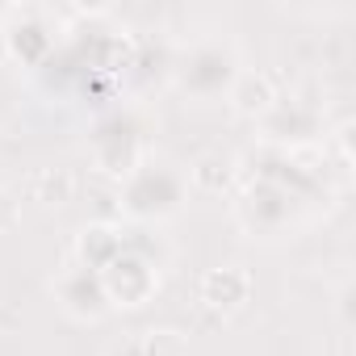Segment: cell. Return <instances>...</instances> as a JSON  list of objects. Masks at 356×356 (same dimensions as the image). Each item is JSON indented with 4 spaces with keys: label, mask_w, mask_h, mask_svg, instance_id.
Returning a JSON list of instances; mask_svg holds the SVG:
<instances>
[{
    "label": "cell",
    "mask_w": 356,
    "mask_h": 356,
    "mask_svg": "<svg viewBox=\"0 0 356 356\" xmlns=\"http://www.w3.org/2000/svg\"><path fill=\"white\" fill-rule=\"evenodd\" d=\"M138 335H143L147 356H189V339H185V331H176V327H147Z\"/></svg>",
    "instance_id": "obj_13"
},
{
    "label": "cell",
    "mask_w": 356,
    "mask_h": 356,
    "mask_svg": "<svg viewBox=\"0 0 356 356\" xmlns=\"http://www.w3.org/2000/svg\"><path fill=\"white\" fill-rule=\"evenodd\" d=\"M22 227V193L0 189V235H9Z\"/></svg>",
    "instance_id": "obj_14"
},
{
    "label": "cell",
    "mask_w": 356,
    "mask_h": 356,
    "mask_svg": "<svg viewBox=\"0 0 356 356\" xmlns=\"http://www.w3.org/2000/svg\"><path fill=\"white\" fill-rule=\"evenodd\" d=\"M159 281H163V256H155L151 239L130 227L126 248L101 268V285H105L109 306H113V310H118V306H122V310L147 306V302L159 293Z\"/></svg>",
    "instance_id": "obj_2"
},
{
    "label": "cell",
    "mask_w": 356,
    "mask_h": 356,
    "mask_svg": "<svg viewBox=\"0 0 356 356\" xmlns=\"http://www.w3.org/2000/svg\"><path fill=\"white\" fill-rule=\"evenodd\" d=\"M126 235H130V227H122V222H92V227H84L76 235V256L72 260H80L84 268L101 273L126 248Z\"/></svg>",
    "instance_id": "obj_9"
},
{
    "label": "cell",
    "mask_w": 356,
    "mask_h": 356,
    "mask_svg": "<svg viewBox=\"0 0 356 356\" xmlns=\"http://www.w3.org/2000/svg\"><path fill=\"white\" fill-rule=\"evenodd\" d=\"M277 84H273V76L268 72H252V67H243L239 76H235V84H231V92H227V101H231V109L239 113V118H264L273 105H277Z\"/></svg>",
    "instance_id": "obj_10"
},
{
    "label": "cell",
    "mask_w": 356,
    "mask_h": 356,
    "mask_svg": "<svg viewBox=\"0 0 356 356\" xmlns=\"http://www.w3.org/2000/svg\"><path fill=\"white\" fill-rule=\"evenodd\" d=\"M239 55L227 38H202L193 42L181 59H172V80L185 97L193 101H218L231 92L235 76H239Z\"/></svg>",
    "instance_id": "obj_3"
},
{
    "label": "cell",
    "mask_w": 356,
    "mask_h": 356,
    "mask_svg": "<svg viewBox=\"0 0 356 356\" xmlns=\"http://www.w3.org/2000/svg\"><path fill=\"white\" fill-rule=\"evenodd\" d=\"M235 159H222V155H202L185 176H189V185H197V189H206V193H222V189H231L235 185Z\"/></svg>",
    "instance_id": "obj_12"
},
{
    "label": "cell",
    "mask_w": 356,
    "mask_h": 356,
    "mask_svg": "<svg viewBox=\"0 0 356 356\" xmlns=\"http://www.w3.org/2000/svg\"><path fill=\"white\" fill-rule=\"evenodd\" d=\"M105 356H147V348H143V335H138V331H130L126 339L109 343V352H105Z\"/></svg>",
    "instance_id": "obj_15"
},
{
    "label": "cell",
    "mask_w": 356,
    "mask_h": 356,
    "mask_svg": "<svg viewBox=\"0 0 356 356\" xmlns=\"http://www.w3.org/2000/svg\"><path fill=\"white\" fill-rule=\"evenodd\" d=\"M55 302L63 306V314H72L76 323H101L113 306L105 298V285H101V273L84 268L80 260H67L59 273H55Z\"/></svg>",
    "instance_id": "obj_5"
},
{
    "label": "cell",
    "mask_w": 356,
    "mask_h": 356,
    "mask_svg": "<svg viewBox=\"0 0 356 356\" xmlns=\"http://www.w3.org/2000/svg\"><path fill=\"white\" fill-rule=\"evenodd\" d=\"M76 193V176L67 168H38L26 181V197L38 206H67Z\"/></svg>",
    "instance_id": "obj_11"
},
{
    "label": "cell",
    "mask_w": 356,
    "mask_h": 356,
    "mask_svg": "<svg viewBox=\"0 0 356 356\" xmlns=\"http://www.w3.org/2000/svg\"><path fill=\"white\" fill-rule=\"evenodd\" d=\"M147 159V126L134 109H109L92 130V163L97 172L126 181Z\"/></svg>",
    "instance_id": "obj_4"
},
{
    "label": "cell",
    "mask_w": 356,
    "mask_h": 356,
    "mask_svg": "<svg viewBox=\"0 0 356 356\" xmlns=\"http://www.w3.org/2000/svg\"><path fill=\"white\" fill-rule=\"evenodd\" d=\"M189 202V176L172 159H143L126 181H118V206L130 222H163Z\"/></svg>",
    "instance_id": "obj_1"
},
{
    "label": "cell",
    "mask_w": 356,
    "mask_h": 356,
    "mask_svg": "<svg viewBox=\"0 0 356 356\" xmlns=\"http://www.w3.org/2000/svg\"><path fill=\"white\" fill-rule=\"evenodd\" d=\"M252 273L239 268V264H218V268H206L197 293L202 302L214 310V314H239L248 302H252Z\"/></svg>",
    "instance_id": "obj_8"
},
{
    "label": "cell",
    "mask_w": 356,
    "mask_h": 356,
    "mask_svg": "<svg viewBox=\"0 0 356 356\" xmlns=\"http://www.w3.org/2000/svg\"><path fill=\"white\" fill-rule=\"evenodd\" d=\"M9 59V51H5V34H0V63H5Z\"/></svg>",
    "instance_id": "obj_16"
},
{
    "label": "cell",
    "mask_w": 356,
    "mask_h": 356,
    "mask_svg": "<svg viewBox=\"0 0 356 356\" xmlns=\"http://www.w3.org/2000/svg\"><path fill=\"white\" fill-rule=\"evenodd\" d=\"M260 130H264V147H310L323 134V113L310 101L277 97V105L260 118Z\"/></svg>",
    "instance_id": "obj_6"
},
{
    "label": "cell",
    "mask_w": 356,
    "mask_h": 356,
    "mask_svg": "<svg viewBox=\"0 0 356 356\" xmlns=\"http://www.w3.org/2000/svg\"><path fill=\"white\" fill-rule=\"evenodd\" d=\"M5 51L9 59H17L22 67H42L51 59V51L59 47L55 42V26L47 22L42 9H13V17L5 22Z\"/></svg>",
    "instance_id": "obj_7"
}]
</instances>
